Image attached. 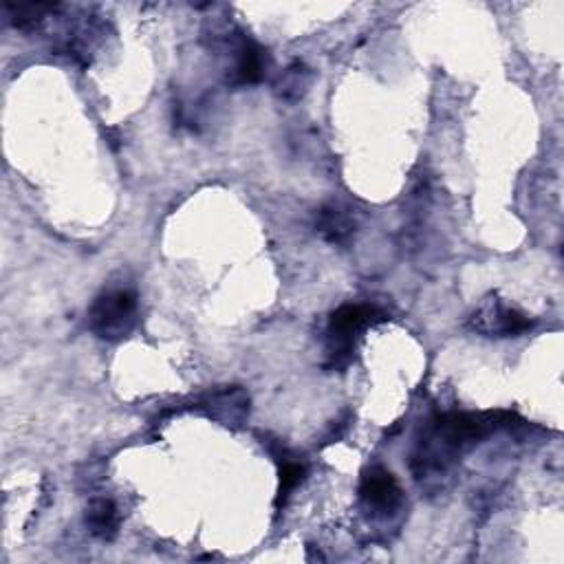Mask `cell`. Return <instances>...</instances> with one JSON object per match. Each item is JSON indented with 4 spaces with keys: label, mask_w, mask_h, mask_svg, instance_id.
<instances>
[{
    "label": "cell",
    "mask_w": 564,
    "mask_h": 564,
    "mask_svg": "<svg viewBox=\"0 0 564 564\" xmlns=\"http://www.w3.org/2000/svg\"><path fill=\"white\" fill-rule=\"evenodd\" d=\"M379 320H384V313L368 305H344L335 311L329 322L331 364L335 368H342L349 362L357 333Z\"/></svg>",
    "instance_id": "cell-2"
},
{
    "label": "cell",
    "mask_w": 564,
    "mask_h": 564,
    "mask_svg": "<svg viewBox=\"0 0 564 564\" xmlns=\"http://www.w3.org/2000/svg\"><path fill=\"white\" fill-rule=\"evenodd\" d=\"M316 230L327 243L346 245L355 234V221L340 205H324L316 216Z\"/></svg>",
    "instance_id": "cell-6"
},
{
    "label": "cell",
    "mask_w": 564,
    "mask_h": 564,
    "mask_svg": "<svg viewBox=\"0 0 564 564\" xmlns=\"http://www.w3.org/2000/svg\"><path fill=\"white\" fill-rule=\"evenodd\" d=\"M305 479V465L298 461H285L280 468V490H278V505L287 501V496L296 490L300 481Z\"/></svg>",
    "instance_id": "cell-10"
},
{
    "label": "cell",
    "mask_w": 564,
    "mask_h": 564,
    "mask_svg": "<svg viewBox=\"0 0 564 564\" xmlns=\"http://www.w3.org/2000/svg\"><path fill=\"white\" fill-rule=\"evenodd\" d=\"M86 527L100 540H113L119 531V512L108 498H95L86 507Z\"/></svg>",
    "instance_id": "cell-7"
},
{
    "label": "cell",
    "mask_w": 564,
    "mask_h": 564,
    "mask_svg": "<svg viewBox=\"0 0 564 564\" xmlns=\"http://www.w3.org/2000/svg\"><path fill=\"white\" fill-rule=\"evenodd\" d=\"M360 498L373 512L390 514L401 503V487L393 474L384 468H371L364 472L360 483Z\"/></svg>",
    "instance_id": "cell-4"
},
{
    "label": "cell",
    "mask_w": 564,
    "mask_h": 564,
    "mask_svg": "<svg viewBox=\"0 0 564 564\" xmlns=\"http://www.w3.org/2000/svg\"><path fill=\"white\" fill-rule=\"evenodd\" d=\"M137 324V296L133 289H106L89 309L91 331L106 342H119L130 335Z\"/></svg>",
    "instance_id": "cell-1"
},
{
    "label": "cell",
    "mask_w": 564,
    "mask_h": 564,
    "mask_svg": "<svg viewBox=\"0 0 564 564\" xmlns=\"http://www.w3.org/2000/svg\"><path fill=\"white\" fill-rule=\"evenodd\" d=\"M311 82V71L305 67V64H291L287 71H282L280 80L276 84V91L282 97V100H300L302 95L307 93V86Z\"/></svg>",
    "instance_id": "cell-9"
},
{
    "label": "cell",
    "mask_w": 564,
    "mask_h": 564,
    "mask_svg": "<svg viewBox=\"0 0 564 564\" xmlns=\"http://www.w3.org/2000/svg\"><path fill=\"white\" fill-rule=\"evenodd\" d=\"M529 318L518 313L512 307H505L501 300H487L485 305L472 316V327L485 335H496V338H509V335H520L531 329Z\"/></svg>",
    "instance_id": "cell-3"
},
{
    "label": "cell",
    "mask_w": 564,
    "mask_h": 564,
    "mask_svg": "<svg viewBox=\"0 0 564 564\" xmlns=\"http://www.w3.org/2000/svg\"><path fill=\"white\" fill-rule=\"evenodd\" d=\"M60 9V5H45V3H5V14H7V23L16 27V29H34L38 27L42 20H45L47 14L56 12Z\"/></svg>",
    "instance_id": "cell-8"
},
{
    "label": "cell",
    "mask_w": 564,
    "mask_h": 564,
    "mask_svg": "<svg viewBox=\"0 0 564 564\" xmlns=\"http://www.w3.org/2000/svg\"><path fill=\"white\" fill-rule=\"evenodd\" d=\"M267 69V53L252 40H241L236 47L232 82L238 86L256 84L263 80Z\"/></svg>",
    "instance_id": "cell-5"
}]
</instances>
